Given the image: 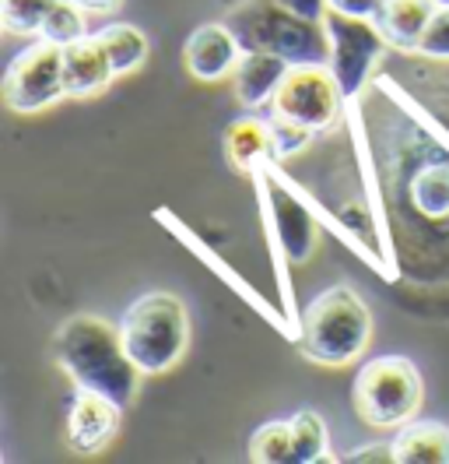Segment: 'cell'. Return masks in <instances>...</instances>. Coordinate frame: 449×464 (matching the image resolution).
<instances>
[{
	"mask_svg": "<svg viewBox=\"0 0 449 464\" xmlns=\"http://www.w3.org/2000/svg\"><path fill=\"white\" fill-rule=\"evenodd\" d=\"M435 4H439V7H449V0H435Z\"/></svg>",
	"mask_w": 449,
	"mask_h": 464,
	"instance_id": "cell-29",
	"label": "cell"
},
{
	"mask_svg": "<svg viewBox=\"0 0 449 464\" xmlns=\"http://www.w3.org/2000/svg\"><path fill=\"white\" fill-rule=\"evenodd\" d=\"M224 155L239 173H256L260 162L271 159V127L267 120L256 116H243L228 127L224 134Z\"/></svg>",
	"mask_w": 449,
	"mask_h": 464,
	"instance_id": "cell-16",
	"label": "cell"
},
{
	"mask_svg": "<svg viewBox=\"0 0 449 464\" xmlns=\"http://www.w3.org/2000/svg\"><path fill=\"white\" fill-rule=\"evenodd\" d=\"M435 11H439L435 0H387L379 14V29L396 50H418L421 35L435 18Z\"/></svg>",
	"mask_w": 449,
	"mask_h": 464,
	"instance_id": "cell-14",
	"label": "cell"
},
{
	"mask_svg": "<svg viewBox=\"0 0 449 464\" xmlns=\"http://www.w3.org/2000/svg\"><path fill=\"white\" fill-rule=\"evenodd\" d=\"M344 461H396V454H393V443H368L351 450Z\"/></svg>",
	"mask_w": 449,
	"mask_h": 464,
	"instance_id": "cell-27",
	"label": "cell"
},
{
	"mask_svg": "<svg viewBox=\"0 0 449 464\" xmlns=\"http://www.w3.org/2000/svg\"><path fill=\"white\" fill-rule=\"evenodd\" d=\"M74 4H81L84 11H116L123 0H74Z\"/></svg>",
	"mask_w": 449,
	"mask_h": 464,
	"instance_id": "cell-28",
	"label": "cell"
},
{
	"mask_svg": "<svg viewBox=\"0 0 449 464\" xmlns=\"http://www.w3.org/2000/svg\"><path fill=\"white\" fill-rule=\"evenodd\" d=\"M56 0H0V22L14 35H39Z\"/></svg>",
	"mask_w": 449,
	"mask_h": 464,
	"instance_id": "cell-21",
	"label": "cell"
},
{
	"mask_svg": "<svg viewBox=\"0 0 449 464\" xmlns=\"http://www.w3.org/2000/svg\"><path fill=\"white\" fill-rule=\"evenodd\" d=\"M63 95H67V88H63V46H56L50 39H39L7 67V78H4L7 110L43 113Z\"/></svg>",
	"mask_w": 449,
	"mask_h": 464,
	"instance_id": "cell-8",
	"label": "cell"
},
{
	"mask_svg": "<svg viewBox=\"0 0 449 464\" xmlns=\"http://www.w3.org/2000/svg\"><path fill=\"white\" fill-rule=\"evenodd\" d=\"M267 127H271V159H291V155H299L312 141V130L291 123V120L271 116Z\"/></svg>",
	"mask_w": 449,
	"mask_h": 464,
	"instance_id": "cell-23",
	"label": "cell"
},
{
	"mask_svg": "<svg viewBox=\"0 0 449 464\" xmlns=\"http://www.w3.org/2000/svg\"><path fill=\"white\" fill-rule=\"evenodd\" d=\"M411 204L425 218H446L449 215V162H428L411 176Z\"/></svg>",
	"mask_w": 449,
	"mask_h": 464,
	"instance_id": "cell-18",
	"label": "cell"
},
{
	"mask_svg": "<svg viewBox=\"0 0 449 464\" xmlns=\"http://www.w3.org/2000/svg\"><path fill=\"white\" fill-rule=\"evenodd\" d=\"M112 78H116L112 63L95 35H84V39H74L63 46V88L71 99L99 95Z\"/></svg>",
	"mask_w": 449,
	"mask_h": 464,
	"instance_id": "cell-12",
	"label": "cell"
},
{
	"mask_svg": "<svg viewBox=\"0 0 449 464\" xmlns=\"http://www.w3.org/2000/svg\"><path fill=\"white\" fill-rule=\"evenodd\" d=\"M228 29L235 32L243 53H274L291 67H327L330 35L323 22H309L281 7L278 0H246L228 14Z\"/></svg>",
	"mask_w": 449,
	"mask_h": 464,
	"instance_id": "cell-2",
	"label": "cell"
},
{
	"mask_svg": "<svg viewBox=\"0 0 449 464\" xmlns=\"http://www.w3.org/2000/svg\"><path fill=\"white\" fill-rule=\"evenodd\" d=\"M260 204H263V218H267V229L274 236V243L281 246V254L291 264H306L312 254H316V239H320V229H316V218L306 204L299 201L281 179L278 169H274V159L260 162Z\"/></svg>",
	"mask_w": 449,
	"mask_h": 464,
	"instance_id": "cell-7",
	"label": "cell"
},
{
	"mask_svg": "<svg viewBox=\"0 0 449 464\" xmlns=\"http://www.w3.org/2000/svg\"><path fill=\"white\" fill-rule=\"evenodd\" d=\"M119 411L123 408L95 394V391H78L74 405L67 411V447L74 454H99L112 443V436L119 433Z\"/></svg>",
	"mask_w": 449,
	"mask_h": 464,
	"instance_id": "cell-10",
	"label": "cell"
},
{
	"mask_svg": "<svg viewBox=\"0 0 449 464\" xmlns=\"http://www.w3.org/2000/svg\"><path fill=\"white\" fill-rule=\"evenodd\" d=\"M372 338V314L348 285L320 292L299 324V345L320 366H348Z\"/></svg>",
	"mask_w": 449,
	"mask_h": 464,
	"instance_id": "cell-3",
	"label": "cell"
},
{
	"mask_svg": "<svg viewBox=\"0 0 449 464\" xmlns=\"http://www.w3.org/2000/svg\"><path fill=\"white\" fill-rule=\"evenodd\" d=\"M387 0H330V11H340L348 18H365V22H379Z\"/></svg>",
	"mask_w": 449,
	"mask_h": 464,
	"instance_id": "cell-25",
	"label": "cell"
},
{
	"mask_svg": "<svg viewBox=\"0 0 449 464\" xmlns=\"http://www.w3.org/2000/svg\"><path fill=\"white\" fill-rule=\"evenodd\" d=\"M288 71H291V63L274 53H243L235 74H232V88L246 110H260V106H271V99Z\"/></svg>",
	"mask_w": 449,
	"mask_h": 464,
	"instance_id": "cell-13",
	"label": "cell"
},
{
	"mask_svg": "<svg viewBox=\"0 0 449 464\" xmlns=\"http://www.w3.org/2000/svg\"><path fill=\"white\" fill-rule=\"evenodd\" d=\"M278 4L299 18H309V22H323L330 14V0H278Z\"/></svg>",
	"mask_w": 449,
	"mask_h": 464,
	"instance_id": "cell-26",
	"label": "cell"
},
{
	"mask_svg": "<svg viewBox=\"0 0 449 464\" xmlns=\"http://www.w3.org/2000/svg\"><path fill=\"white\" fill-rule=\"evenodd\" d=\"M119 334L130 359L144 377L168 373L190 342V317L179 295L172 292H148L119 317Z\"/></svg>",
	"mask_w": 449,
	"mask_h": 464,
	"instance_id": "cell-4",
	"label": "cell"
},
{
	"mask_svg": "<svg viewBox=\"0 0 449 464\" xmlns=\"http://www.w3.org/2000/svg\"><path fill=\"white\" fill-rule=\"evenodd\" d=\"M95 39L102 43V50H106V57H110L116 78L138 71L140 63L148 60V35L140 29H134V25H127V22L106 25Z\"/></svg>",
	"mask_w": 449,
	"mask_h": 464,
	"instance_id": "cell-17",
	"label": "cell"
},
{
	"mask_svg": "<svg viewBox=\"0 0 449 464\" xmlns=\"http://www.w3.org/2000/svg\"><path fill=\"white\" fill-rule=\"evenodd\" d=\"M183 60L196 82H222L228 74H235V67L243 60V46H239L235 32L228 29V22H211L190 35Z\"/></svg>",
	"mask_w": 449,
	"mask_h": 464,
	"instance_id": "cell-11",
	"label": "cell"
},
{
	"mask_svg": "<svg viewBox=\"0 0 449 464\" xmlns=\"http://www.w3.org/2000/svg\"><path fill=\"white\" fill-rule=\"evenodd\" d=\"M418 53L432 60H449V7H439L435 18L428 22V29L421 35Z\"/></svg>",
	"mask_w": 449,
	"mask_h": 464,
	"instance_id": "cell-24",
	"label": "cell"
},
{
	"mask_svg": "<svg viewBox=\"0 0 449 464\" xmlns=\"http://www.w3.org/2000/svg\"><path fill=\"white\" fill-rule=\"evenodd\" d=\"M53 355L78 391H95L119 408L138 398V383L144 373L123 345L119 324H110L95 314L63 320L53 338Z\"/></svg>",
	"mask_w": 449,
	"mask_h": 464,
	"instance_id": "cell-1",
	"label": "cell"
},
{
	"mask_svg": "<svg viewBox=\"0 0 449 464\" xmlns=\"http://www.w3.org/2000/svg\"><path fill=\"white\" fill-rule=\"evenodd\" d=\"M425 387L418 366L404 355L368 359L355 377V411L372 430H400L418 415Z\"/></svg>",
	"mask_w": 449,
	"mask_h": 464,
	"instance_id": "cell-5",
	"label": "cell"
},
{
	"mask_svg": "<svg viewBox=\"0 0 449 464\" xmlns=\"http://www.w3.org/2000/svg\"><path fill=\"white\" fill-rule=\"evenodd\" d=\"M340 88L330 67H291L271 99V116L291 120L306 130H327L340 110Z\"/></svg>",
	"mask_w": 449,
	"mask_h": 464,
	"instance_id": "cell-9",
	"label": "cell"
},
{
	"mask_svg": "<svg viewBox=\"0 0 449 464\" xmlns=\"http://www.w3.org/2000/svg\"><path fill=\"white\" fill-rule=\"evenodd\" d=\"M400 464H449V426L443 422H404L393 440Z\"/></svg>",
	"mask_w": 449,
	"mask_h": 464,
	"instance_id": "cell-15",
	"label": "cell"
},
{
	"mask_svg": "<svg viewBox=\"0 0 449 464\" xmlns=\"http://www.w3.org/2000/svg\"><path fill=\"white\" fill-rule=\"evenodd\" d=\"M327 35H330V74L337 78L340 99L355 102L362 95L365 82L372 74V67L379 63L383 50L390 46V39L383 35L379 22H365V18H348L340 11H330L323 18Z\"/></svg>",
	"mask_w": 449,
	"mask_h": 464,
	"instance_id": "cell-6",
	"label": "cell"
},
{
	"mask_svg": "<svg viewBox=\"0 0 449 464\" xmlns=\"http://www.w3.org/2000/svg\"><path fill=\"white\" fill-rule=\"evenodd\" d=\"M291 443H295V461H327V422L316 411H295L291 419Z\"/></svg>",
	"mask_w": 449,
	"mask_h": 464,
	"instance_id": "cell-19",
	"label": "cell"
},
{
	"mask_svg": "<svg viewBox=\"0 0 449 464\" xmlns=\"http://www.w3.org/2000/svg\"><path fill=\"white\" fill-rule=\"evenodd\" d=\"M84 7L81 4H74V0H56L53 11L46 14V22H43V39H50L56 46H67V43H74V39H84Z\"/></svg>",
	"mask_w": 449,
	"mask_h": 464,
	"instance_id": "cell-22",
	"label": "cell"
},
{
	"mask_svg": "<svg viewBox=\"0 0 449 464\" xmlns=\"http://www.w3.org/2000/svg\"><path fill=\"white\" fill-rule=\"evenodd\" d=\"M250 461L278 464L295 461V443H291V422H267L250 440Z\"/></svg>",
	"mask_w": 449,
	"mask_h": 464,
	"instance_id": "cell-20",
	"label": "cell"
}]
</instances>
